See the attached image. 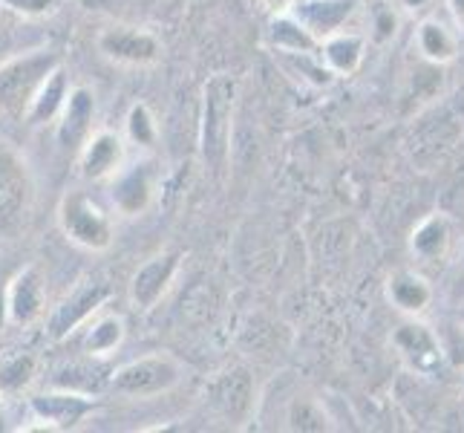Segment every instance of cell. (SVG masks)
<instances>
[{
	"label": "cell",
	"instance_id": "13",
	"mask_svg": "<svg viewBox=\"0 0 464 433\" xmlns=\"http://www.w3.org/2000/svg\"><path fill=\"white\" fill-rule=\"evenodd\" d=\"M95 122V95L90 87H72L63 102L61 116L55 119V139L63 151H78L92 133Z\"/></svg>",
	"mask_w": 464,
	"mask_h": 433
},
{
	"label": "cell",
	"instance_id": "12",
	"mask_svg": "<svg viewBox=\"0 0 464 433\" xmlns=\"http://www.w3.org/2000/svg\"><path fill=\"white\" fill-rule=\"evenodd\" d=\"M124 165V139L116 131H92L78 148V171L90 182H104Z\"/></svg>",
	"mask_w": 464,
	"mask_h": 433
},
{
	"label": "cell",
	"instance_id": "28",
	"mask_svg": "<svg viewBox=\"0 0 464 433\" xmlns=\"http://www.w3.org/2000/svg\"><path fill=\"white\" fill-rule=\"evenodd\" d=\"M441 349H444V359H450L456 367L464 370V327H450L447 332V339L441 341Z\"/></svg>",
	"mask_w": 464,
	"mask_h": 433
},
{
	"label": "cell",
	"instance_id": "17",
	"mask_svg": "<svg viewBox=\"0 0 464 433\" xmlns=\"http://www.w3.org/2000/svg\"><path fill=\"white\" fill-rule=\"evenodd\" d=\"M317 55L334 75H352V73H358V67L363 64L366 38L361 35V32L338 29V32H332V35H326L324 41H320Z\"/></svg>",
	"mask_w": 464,
	"mask_h": 433
},
{
	"label": "cell",
	"instance_id": "23",
	"mask_svg": "<svg viewBox=\"0 0 464 433\" xmlns=\"http://www.w3.org/2000/svg\"><path fill=\"white\" fill-rule=\"evenodd\" d=\"M38 379V356L29 349H14L0 361V393H21Z\"/></svg>",
	"mask_w": 464,
	"mask_h": 433
},
{
	"label": "cell",
	"instance_id": "4",
	"mask_svg": "<svg viewBox=\"0 0 464 433\" xmlns=\"http://www.w3.org/2000/svg\"><path fill=\"white\" fill-rule=\"evenodd\" d=\"M182 376L185 367L179 359H173L170 352H150L119 367L110 376V390L124 399H153L179 388Z\"/></svg>",
	"mask_w": 464,
	"mask_h": 433
},
{
	"label": "cell",
	"instance_id": "16",
	"mask_svg": "<svg viewBox=\"0 0 464 433\" xmlns=\"http://www.w3.org/2000/svg\"><path fill=\"white\" fill-rule=\"evenodd\" d=\"M387 298L390 303L410 318L421 315L433 303V286L415 269H398L387 280Z\"/></svg>",
	"mask_w": 464,
	"mask_h": 433
},
{
	"label": "cell",
	"instance_id": "25",
	"mask_svg": "<svg viewBox=\"0 0 464 433\" xmlns=\"http://www.w3.org/2000/svg\"><path fill=\"white\" fill-rule=\"evenodd\" d=\"M124 124H127V139H130L133 144H139V148H153V144L159 142L156 116L145 102H136L130 110H127Z\"/></svg>",
	"mask_w": 464,
	"mask_h": 433
},
{
	"label": "cell",
	"instance_id": "7",
	"mask_svg": "<svg viewBox=\"0 0 464 433\" xmlns=\"http://www.w3.org/2000/svg\"><path fill=\"white\" fill-rule=\"evenodd\" d=\"M99 408V399L82 390H46L29 399L32 416L41 422L38 430H75L87 416Z\"/></svg>",
	"mask_w": 464,
	"mask_h": 433
},
{
	"label": "cell",
	"instance_id": "8",
	"mask_svg": "<svg viewBox=\"0 0 464 433\" xmlns=\"http://www.w3.org/2000/svg\"><path fill=\"white\" fill-rule=\"evenodd\" d=\"M159 191V168L153 159H141L133 165H121L116 176H110V200L124 217L145 214Z\"/></svg>",
	"mask_w": 464,
	"mask_h": 433
},
{
	"label": "cell",
	"instance_id": "21",
	"mask_svg": "<svg viewBox=\"0 0 464 433\" xmlns=\"http://www.w3.org/2000/svg\"><path fill=\"white\" fill-rule=\"evenodd\" d=\"M268 41L275 46V53H306V55H317L320 41L312 35V32L303 26L295 15H275V21L268 26Z\"/></svg>",
	"mask_w": 464,
	"mask_h": 433
},
{
	"label": "cell",
	"instance_id": "20",
	"mask_svg": "<svg viewBox=\"0 0 464 433\" xmlns=\"http://www.w3.org/2000/svg\"><path fill=\"white\" fill-rule=\"evenodd\" d=\"M415 46H419L424 61L441 67V64H450L459 55V35L439 18H424L415 29Z\"/></svg>",
	"mask_w": 464,
	"mask_h": 433
},
{
	"label": "cell",
	"instance_id": "29",
	"mask_svg": "<svg viewBox=\"0 0 464 433\" xmlns=\"http://www.w3.org/2000/svg\"><path fill=\"white\" fill-rule=\"evenodd\" d=\"M444 4H447V12H450L456 29L464 32V0H444Z\"/></svg>",
	"mask_w": 464,
	"mask_h": 433
},
{
	"label": "cell",
	"instance_id": "5",
	"mask_svg": "<svg viewBox=\"0 0 464 433\" xmlns=\"http://www.w3.org/2000/svg\"><path fill=\"white\" fill-rule=\"evenodd\" d=\"M58 226L70 243L87 251H107L116 240L113 220L84 191H67L58 205Z\"/></svg>",
	"mask_w": 464,
	"mask_h": 433
},
{
	"label": "cell",
	"instance_id": "14",
	"mask_svg": "<svg viewBox=\"0 0 464 433\" xmlns=\"http://www.w3.org/2000/svg\"><path fill=\"white\" fill-rule=\"evenodd\" d=\"M6 300H9V320L14 327H32L35 320L46 312V298H44V278L38 266H24L18 275L6 286Z\"/></svg>",
	"mask_w": 464,
	"mask_h": 433
},
{
	"label": "cell",
	"instance_id": "2",
	"mask_svg": "<svg viewBox=\"0 0 464 433\" xmlns=\"http://www.w3.org/2000/svg\"><path fill=\"white\" fill-rule=\"evenodd\" d=\"M32 202H35V180L26 156L0 142V237L18 240L29 222Z\"/></svg>",
	"mask_w": 464,
	"mask_h": 433
},
{
	"label": "cell",
	"instance_id": "18",
	"mask_svg": "<svg viewBox=\"0 0 464 433\" xmlns=\"http://www.w3.org/2000/svg\"><path fill=\"white\" fill-rule=\"evenodd\" d=\"M453 246V226L444 214H430L415 226L410 237V251L419 263H439Z\"/></svg>",
	"mask_w": 464,
	"mask_h": 433
},
{
	"label": "cell",
	"instance_id": "9",
	"mask_svg": "<svg viewBox=\"0 0 464 433\" xmlns=\"http://www.w3.org/2000/svg\"><path fill=\"white\" fill-rule=\"evenodd\" d=\"M99 53L116 64H127V67H148L156 64L162 55V41L153 32L136 29V26H107L95 38Z\"/></svg>",
	"mask_w": 464,
	"mask_h": 433
},
{
	"label": "cell",
	"instance_id": "3",
	"mask_svg": "<svg viewBox=\"0 0 464 433\" xmlns=\"http://www.w3.org/2000/svg\"><path fill=\"white\" fill-rule=\"evenodd\" d=\"M55 67H61V53L55 50H32L0 64V113L24 116L32 95Z\"/></svg>",
	"mask_w": 464,
	"mask_h": 433
},
{
	"label": "cell",
	"instance_id": "11",
	"mask_svg": "<svg viewBox=\"0 0 464 433\" xmlns=\"http://www.w3.org/2000/svg\"><path fill=\"white\" fill-rule=\"evenodd\" d=\"M179 266H182V254L173 249L156 251L153 258L141 263L130 278L133 307L141 312H150L156 303L168 295V289L173 286L176 275H179Z\"/></svg>",
	"mask_w": 464,
	"mask_h": 433
},
{
	"label": "cell",
	"instance_id": "19",
	"mask_svg": "<svg viewBox=\"0 0 464 433\" xmlns=\"http://www.w3.org/2000/svg\"><path fill=\"white\" fill-rule=\"evenodd\" d=\"M70 90H72L70 87V75H67V70H63V64H61V67H55L50 75H46V82L38 87V93L32 95L24 119L29 124H35V127L55 122L61 116L63 102H67Z\"/></svg>",
	"mask_w": 464,
	"mask_h": 433
},
{
	"label": "cell",
	"instance_id": "15",
	"mask_svg": "<svg viewBox=\"0 0 464 433\" xmlns=\"http://www.w3.org/2000/svg\"><path fill=\"white\" fill-rule=\"evenodd\" d=\"M355 6L358 0H303V4L297 0L292 15L317 41H324L332 32L346 29V21L355 15Z\"/></svg>",
	"mask_w": 464,
	"mask_h": 433
},
{
	"label": "cell",
	"instance_id": "31",
	"mask_svg": "<svg viewBox=\"0 0 464 433\" xmlns=\"http://www.w3.org/2000/svg\"><path fill=\"white\" fill-rule=\"evenodd\" d=\"M6 324H12L9 320V300H6V286H0V332L6 330Z\"/></svg>",
	"mask_w": 464,
	"mask_h": 433
},
{
	"label": "cell",
	"instance_id": "26",
	"mask_svg": "<svg viewBox=\"0 0 464 433\" xmlns=\"http://www.w3.org/2000/svg\"><path fill=\"white\" fill-rule=\"evenodd\" d=\"M289 428L292 430H324L326 416L312 402V399H297L289 410Z\"/></svg>",
	"mask_w": 464,
	"mask_h": 433
},
{
	"label": "cell",
	"instance_id": "33",
	"mask_svg": "<svg viewBox=\"0 0 464 433\" xmlns=\"http://www.w3.org/2000/svg\"><path fill=\"white\" fill-rule=\"evenodd\" d=\"M461 263H464V249H461Z\"/></svg>",
	"mask_w": 464,
	"mask_h": 433
},
{
	"label": "cell",
	"instance_id": "6",
	"mask_svg": "<svg viewBox=\"0 0 464 433\" xmlns=\"http://www.w3.org/2000/svg\"><path fill=\"white\" fill-rule=\"evenodd\" d=\"M113 295L110 283L99 275H87L78 280L67 295L61 298L58 307L46 315V339L50 341H67L72 335L87 327V320L102 312V307Z\"/></svg>",
	"mask_w": 464,
	"mask_h": 433
},
{
	"label": "cell",
	"instance_id": "1",
	"mask_svg": "<svg viewBox=\"0 0 464 433\" xmlns=\"http://www.w3.org/2000/svg\"><path fill=\"white\" fill-rule=\"evenodd\" d=\"M237 107V78L217 73L202 87V119H199V153L211 171H222L231 153Z\"/></svg>",
	"mask_w": 464,
	"mask_h": 433
},
{
	"label": "cell",
	"instance_id": "22",
	"mask_svg": "<svg viewBox=\"0 0 464 433\" xmlns=\"http://www.w3.org/2000/svg\"><path fill=\"white\" fill-rule=\"evenodd\" d=\"M124 332H127V327H124V318L121 315H95L92 324L82 335L84 356H90V359L110 356V352L121 347Z\"/></svg>",
	"mask_w": 464,
	"mask_h": 433
},
{
	"label": "cell",
	"instance_id": "24",
	"mask_svg": "<svg viewBox=\"0 0 464 433\" xmlns=\"http://www.w3.org/2000/svg\"><path fill=\"white\" fill-rule=\"evenodd\" d=\"M239 388H248V376L246 373H228V376H222V379H217L211 384L214 405L226 416H239V413H246L248 405H251V399H243V396L237 399Z\"/></svg>",
	"mask_w": 464,
	"mask_h": 433
},
{
	"label": "cell",
	"instance_id": "32",
	"mask_svg": "<svg viewBox=\"0 0 464 433\" xmlns=\"http://www.w3.org/2000/svg\"><path fill=\"white\" fill-rule=\"evenodd\" d=\"M459 324L464 327V307H461V312H459Z\"/></svg>",
	"mask_w": 464,
	"mask_h": 433
},
{
	"label": "cell",
	"instance_id": "10",
	"mask_svg": "<svg viewBox=\"0 0 464 433\" xmlns=\"http://www.w3.org/2000/svg\"><path fill=\"white\" fill-rule=\"evenodd\" d=\"M392 347L412 373L419 376H436V370L444 361L441 335L430 330L424 320L407 318L401 327L392 332Z\"/></svg>",
	"mask_w": 464,
	"mask_h": 433
},
{
	"label": "cell",
	"instance_id": "30",
	"mask_svg": "<svg viewBox=\"0 0 464 433\" xmlns=\"http://www.w3.org/2000/svg\"><path fill=\"white\" fill-rule=\"evenodd\" d=\"M263 4L271 15H289L297 6V0H263Z\"/></svg>",
	"mask_w": 464,
	"mask_h": 433
},
{
	"label": "cell",
	"instance_id": "27",
	"mask_svg": "<svg viewBox=\"0 0 464 433\" xmlns=\"http://www.w3.org/2000/svg\"><path fill=\"white\" fill-rule=\"evenodd\" d=\"M0 9L21 15V18H50L61 9V0H0Z\"/></svg>",
	"mask_w": 464,
	"mask_h": 433
}]
</instances>
